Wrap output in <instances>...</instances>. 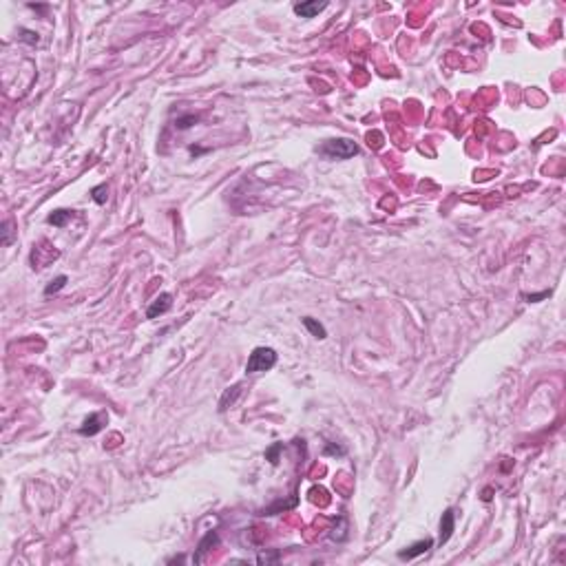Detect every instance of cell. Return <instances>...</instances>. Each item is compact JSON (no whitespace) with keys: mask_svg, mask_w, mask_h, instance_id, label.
<instances>
[{"mask_svg":"<svg viewBox=\"0 0 566 566\" xmlns=\"http://www.w3.org/2000/svg\"><path fill=\"white\" fill-rule=\"evenodd\" d=\"M66 281H69V277H66V274H60V277H55L53 281H51V283L45 288V297H51V294L60 292V290H62L64 285H66Z\"/></svg>","mask_w":566,"mask_h":566,"instance_id":"11","label":"cell"},{"mask_svg":"<svg viewBox=\"0 0 566 566\" xmlns=\"http://www.w3.org/2000/svg\"><path fill=\"white\" fill-rule=\"evenodd\" d=\"M215 542H217V533H215V531H208L206 537H204V540L199 542V546H197V555H195V562H202L204 553H208V551H210L208 546L215 544Z\"/></svg>","mask_w":566,"mask_h":566,"instance_id":"9","label":"cell"},{"mask_svg":"<svg viewBox=\"0 0 566 566\" xmlns=\"http://www.w3.org/2000/svg\"><path fill=\"white\" fill-rule=\"evenodd\" d=\"M277 365V352L272 347H255L246 363V374H259L268 372Z\"/></svg>","mask_w":566,"mask_h":566,"instance_id":"2","label":"cell"},{"mask_svg":"<svg viewBox=\"0 0 566 566\" xmlns=\"http://www.w3.org/2000/svg\"><path fill=\"white\" fill-rule=\"evenodd\" d=\"M91 195H93V202L102 206V204H106V199H108V186L106 184H100V186H95L91 190Z\"/></svg>","mask_w":566,"mask_h":566,"instance_id":"13","label":"cell"},{"mask_svg":"<svg viewBox=\"0 0 566 566\" xmlns=\"http://www.w3.org/2000/svg\"><path fill=\"white\" fill-rule=\"evenodd\" d=\"M431 546H434V540H431V537H425V540L416 542V544L407 546L405 551H401V553H398V560H413V558H418V555H425Z\"/></svg>","mask_w":566,"mask_h":566,"instance_id":"5","label":"cell"},{"mask_svg":"<svg viewBox=\"0 0 566 566\" xmlns=\"http://www.w3.org/2000/svg\"><path fill=\"white\" fill-rule=\"evenodd\" d=\"M318 153L327 159H350L359 153V144L352 140H327L325 144L318 146Z\"/></svg>","mask_w":566,"mask_h":566,"instance_id":"1","label":"cell"},{"mask_svg":"<svg viewBox=\"0 0 566 566\" xmlns=\"http://www.w3.org/2000/svg\"><path fill=\"white\" fill-rule=\"evenodd\" d=\"M13 232H11V221H4L2 223V246H9L11 244V239H13Z\"/></svg>","mask_w":566,"mask_h":566,"instance_id":"16","label":"cell"},{"mask_svg":"<svg viewBox=\"0 0 566 566\" xmlns=\"http://www.w3.org/2000/svg\"><path fill=\"white\" fill-rule=\"evenodd\" d=\"M303 325L308 327V332H310L314 339H318V341H323L327 336V332H325V327L321 325V323L316 321V318H312V316H303Z\"/></svg>","mask_w":566,"mask_h":566,"instance_id":"8","label":"cell"},{"mask_svg":"<svg viewBox=\"0 0 566 566\" xmlns=\"http://www.w3.org/2000/svg\"><path fill=\"white\" fill-rule=\"evenodd\" d=\"M241 392V385H235V387H230L228 389L226 394H223V398H221V403H219V412H226L228 409V403H235V398H237V394Z\"/></svg>","mask_w":566,"mask_h":566,"instance_id":"12","label":"cell"},{"mask_svg":"<svg viewBox=\"0 0 566 566\" xmlns=\"http://www.w3.org/2000/svg\"><path fill=\"white\" fill-rule=\"evenodd\" d=\"M323 9H327V2H316V0H312V2L294 4V13L301 16V18H314V16H318V13L323 11Z\"/></svg>","mask_w":566,"mask_h":566,"instance_id":"6","label":"cell"},{"mask_svg":"<svg viewBox=\"0 0 566 566\" xmlns=\"http://www.w3.org/2000/svg\"><path fill=\"white\" fill-rule=\"evenodd\" d=\"M345 449H341V447H334V445H327L325 447V456H343Z\"/></svg>","mask_w":566,"mask_h":566,"instance_id":"19","label":"cell"},{"mask_svg":"<svg viewBox=\"0 0 566 566\" xmlns=\"http://www.w3.org/2000/svg\"><path fill=\"white\" fill-rule=\"evenodd\" d=\"M170 308H173V297H170L168 292H161L159 297L149 306V310H146V318H157L161 314H166Z\"/></svg>","mask_w":566,"mask_h":566,"instance_id":"3","label":"cell"},{"mask_svg":"<svg viewBox=\"0 0 566 566\" xmlns=\"http://www.w3.org/2000/svg\"><path fill=\"white\" fill-rule=\"evenodd\" d=\"M102 427H104L102 425V416H100V413H91V416L84 418L82 427H80V434H82V436H95L100 429H102Z\"/></svg>","mask_w":566,"mask_h":566,"instance_id":"7","label":"cell"},{"mask_svg":"<svg viewBox=\"0 0 566 566\" xmlns=\"http://www.w3.org/2000/svg\"><path fill=\"white\" fill-rule=\"evenodd\" d=\"M283 445L281 442H274L272 447H270L268 451H265V460H270V464H277L279 463V454H281Z\"/></svg>","mask_w":566,"mask_h":566,"instance_id":"14","label":"cell"},{"mask_svg":"<svg viewBox=\"0 0 566 566\" xmlns=\"http://www.w3.org/2000/svg\"><path fill=\"white\" fill-rule=\"evenodd\" d=\"M546 297H551V290H544V292H537V294H524V299L529 303H537V301H542V299H546Z\"/></svg>","mask_w":566,"mask_h":566,"instance_id":"17","label":"cell"},{"mask_svg":"<svg viewBox=\"0 0 566 566\" xmlns=\"http://www.w3.org/2000/svg\"><path fill=\"white\" fill-rule=\"evenodd\" d=\"M454 529H456V513H454V509H447L440 520V537H438L440 544L449 542V537L454 535Z\"/></svg>","mask_w":566,"mask_h":566,"instance_id":"4","label":"cell"},{"mask_svg":"<svg viewBox=\"0 0 566 566\" xmlns=\"http://www.w3.org/2000/svg\"><path fill=\"white\" fill-rule=\"evenodd\" d=\"M195 122H197V117H195V115L179 117V120H177V128H190V126L195 124Z\"/></svg>","mask_w":566,"mask_h":566,"instance_id":"18","label":"cell"},{"mask_svg":"<svg viewBox=\"0 0 566 566\" xmlns=\"http://www.w3.org/2000/svg\"><path fill=\"white\" fill-rule=\"evenodd\" d=\"M20 40H22V42H29V45H38V42H40V38H38V33H33V31L20 29Z\"/></svg>","mask_w":566,"mask_h":566,"instance_id":"15","label":"cell"},{"mask_svg":"<svg viewBox=\"0 0 566 566\" xmlns=\"http://www.w3.org/2000/svg\"><path fill=\"white\" fill-rule=\"evenodd\" d=\"M69 219H71V210H55L47 217V221H49L51 226H58V228H62Z\"/></svg>","mask_w":566,"mask_h":566,"instance_id":"10","label":"cell"}]
</instances>
